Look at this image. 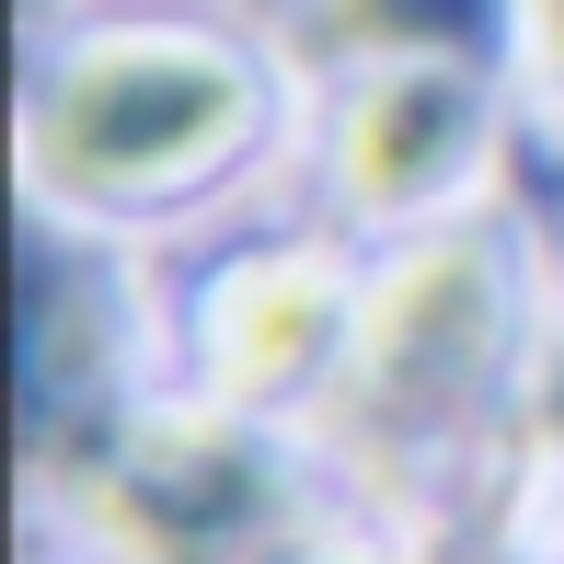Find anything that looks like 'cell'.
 <instances>
[{
  "label": "cell",
  "instance_id": "obj_1",
  "mask_svg": "<svg viewBox=\"0 0 564 564\" xmlns=\"http://www.w3.org/2000/svg\"><path fill=\"white\" fill-rule=\"evenodd\" d=\"M265 116L242 46L219 35H105L69 46L58 82L35 93V185L58 208H162L208 185Z\"/></svg>",
  "mask_w": 564,
  "mask_h": 564
},
{
  "label": "cell",
  "instance_id": "obj_2",
  "mask_svg": "<svg viewBox=\"0 0 564 564\" xmlns=\"http://www.w3.org/2000/svg\"><path fill=\"white\" fill-rule=\"evenodd\" d=\"M507 335V289L484 242H438L426 265H403L392 289L357 323V403H369V438H426L449 426L460 380H484V357Z\"/></svg>",
  "mask_w": 564,
  "mask_h": 564
},
{
  "label": "cell",
  "instance_id": "obj_3",
  "mask_svg": "<svg viewBox=\"0 0 564 564\" xmlns=\"http://www.w3.org/2000/svg\"><path fill=\"white\" fill-rule=\"evenodd\" d=\"M484 150V69L473 58H392L346 93V196L380 219L438 208Z\"/></svg>",
  "mask_w": 564,
  "mask_h": 564
},
{
  "label": "cell",
  "instance_id": "obj_4",
  "mask_svg": "<svg viewBox=\"0 0 564 564\" xmlns=\"http://www.w3.org/2000/svg\"><path fill=\"white\" fill-rule=\"evenodd\" d=\"M346 346H357V312H346V289L323 265H242L219 289V380L242 403L300 392V380L335 369Z\"/></svg>",
  "mask_w": 564,
  "mask_h": 564
},
{
  "label": "cell",
  "instance_id": "obj_5",
  "mask_svg": "<svg viewBox=\"0 0 564 564\" xmlns=\"http://www.w3.org/2000/svg\"><path fill=\"white\" fill-rule=\"evenodd\" d=\"M496 12L507 0H323L312 12V58L346 69H392V58H496Z\"/></svg>",
  "mask_w": 564,
  "mask_h": 564
},
{
  "label": "cell",
  "instance_id": "obj_6",
  "mask_svg": "<svg viewBox=\"0 0 564 564\" xmlns=\"http://www.w3.org/2000/svg\"><path fill=\"white\" fill-rule=\"evenodd\" d=\"M530 438H542V460L564 473V323L542 335V357H530Z\"/></svg>",
  "mask_w": 564,
  "mask_h": 564
},
{
  "label": "cell",
  "instance_id": "obj_7",
  "mask_svg": "<svg viewBox=\"0 0 564 564\" xmlns=\"http://www.w3.org/2000/svg\"><path fill=\"white\" fill-rule=\"evenodd\" d=\"M530 58H542V82L564 93V0H530Z\"/></svg>",
  "mask_w": 564,
  "mask_h": 564
}]
</instances>
